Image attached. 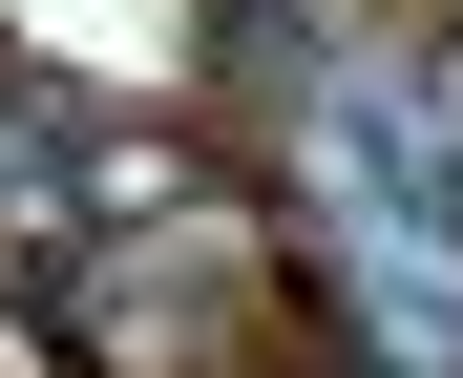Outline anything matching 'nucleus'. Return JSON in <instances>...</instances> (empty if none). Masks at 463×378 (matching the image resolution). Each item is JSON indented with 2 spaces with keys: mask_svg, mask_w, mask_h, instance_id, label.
<instances>
[{
  "mask_svg": "<svg viewBox=\"0 0 463 378\" xmlns=\"http://www.w3.org/2000/svg\"><path fill=\"white\" fill-rule=\"evenodd\" d=\"M379 378H401V357H379Z\"/></svg>",
  "mask_w": 463,
  "mask_h": 378,
  "instance_id": "nucleus-2",
  "label": "nucleus"
},
{
  "mask_svg": "<svg viewBox=\"0 0 463 378\" xmlns=\"http://www.w3.org/2000/svg\"><path fill=\"white\" fill-rule=\"evenodd\" d=\"M379 126H401V189L463 232V42H442V63H379Z\"/></svg>",
  "mask_w": 463,
  "mask_h": 378,
  "instance_id": "nucleus-1",
  "label": "nucleus"
}]
</instances>
